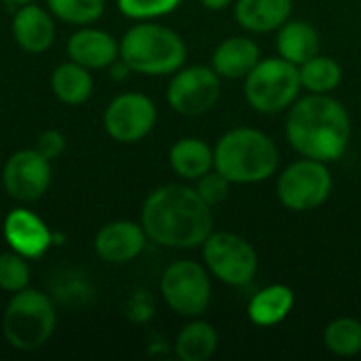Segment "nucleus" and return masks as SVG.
Wrapping results in <instances>:
<instances>
[{
    "mask_svg": "<svg viewBox=\"0 0 361 361\" xmlns=\"http://www.w3.org/2000/svg\"><path fill=\"white\" fill-rule=\"evenodd\" d=\"M11 34L21 51L40 55L55 42V17L49 8L34 2L17 6L11 21Z\"/></svg>",
    "mask_w": 361,
    "mask_h": 361,
    "instance_id": "nucleus-15",
    "label": "nucleus"
},
{
    "mask_svg": "<svg viewBox=\"0 0 361 361\" xmlns=\"http://www.w3.org/2000/svg\"><path fill=\"white\" fill-rule=\"evenodd\" d=\"M165 305L180 317H201L212 305V279L205 264L195 260L171 262L159 283Z\"/></svg>",
    "mask_w": 361,
    "mask_h": 361,
    "instance_id": "nucleus-7",
    "label": "nucleus"
},
{
    "mask_svg": "<svg viewBox=\"0 0 361 361\" xmlns=\"http://www.w3.org/2000/svg\"><path fill=\"white\" fill-rule=\"evenodd\" d=\"M182 0H116L118 11L133 21H150L173 13Z\"/></svg>",
    "mask_w": 361,
    "mask_h": 361,
    "instance_id": "nucleus-28",
    "label": "nucleus"
},
{
    "mask_svg": "<svg viewBox=\"0 0 361 361\" xmlns=\"http://www.w3.org/2000/svg\"><path fill=\"white\" fill-rule=\"evenodd\" d=\"M148 235L140 222L112 220L93 237V252L106 264H127L135 260L148 243Z\"/></svg>",
    "mask_w": 361,
    "mask_h": 361,
    "instance_id": "nucleus-14",
    "label": "nucleus"
},
{
    "mask_svg": "<svg viewBox=\"0 0 361 361\" xmlns=\"http://www.w3.org/2000/svg\"><path fill=\"white\" fill-rule=\"evenodd\" d=\"M294 292L283 283L267 286L256 292L247 305V317L258 328H273L281 324L294 309Z\"/></svg>",
    "mask_w": 361,
    "mask_h": 361,
    "instance_id": "nucleus-20",
    "label": "nucleus"
},
{
    "mask_svg": "<svg viewBox=\"0 0 361 361\" xmlns=\"http://www.w3.org/2000/svg\"><path fill=\"white\" fill-rule=\"evenodd\" d=\"M2 235L8 250L21 254L27 260L42 258L53 243V231L47 222L32 209L17 207L11 209L2 222Z\"/></svg>",
    "mask_w": 361,
    "mask_h": 361,
    "instance_id": "nucleus-13",
    "label": "nucleus"
},
{
    "mask_svg": "<svg viewBox=\"0 0 361 361\" xmlns=\"http://www.w3.org/2000/svg\"><path fill=\"white\" fill-rule=\"evenodd\" d=\"M154 102L137 91H127L110 99L104 110V129L118 144L142 142L157 125Z\"/></svg>",
    "mask_w": 361,
    "mask_h": 361,
    "instance_id": "nucleus-11",
    "label": "nucleus"
},
{
    "mask_svg": "<svg viewBox=\"0 0 361 361\" xmlns=\"http://www.w3.org/2000/svg\"><path fill=\"white\" fill-rule=\"evenodd\" d=\"M260 59L262 55L256 40H252L250 36H231L216 47L212 68L218 72L220 78L239 80L245 78Z\"/></svg>",
    "mask_w": 361,
    "mask_h": 361,
    "instance_id": "nucleus-17",
    "label": "nucleus"
},
{
    "mask_svg": "<svg viewBox=\"0 0 361 361\" xmlns=\"http://www.w3.org/2000/svg\"><path fill=\"white\" fill-rule=\"evenodd\" d=\"M47 8L59 21L80 27L95 23L104 15L106 0H47Z\"/></svg>",
    "mask_w": 361,
    "mask_h": 361,
    "instance_id": "nucleus-26",
    "label": "nucleus"
},
{
    "mask_svg": "<svg viewBox=\"0 0 361 361\" xmlns=\"http://www.w3.org/2000/svg\"><path fill=\"white\" fill-rule=\"evenodd\" d=\"M334 188L332 173L324 161L300 157L277 178V199L290 212H313L322 207Z\"/></svg>",
    "mask_w": 361,
    "mask_h": 361,
    "instance_id": "nucleus-9",
    "label": "nucleus"
},
{
    "mask_svg": "<svg viewBox=\"0 0 361 361\" xmlns=\"http://www.w3.org/2000/svg\"><path fill=\"white\" fill-rule=\"evenodd\" d=\"M207 11H224L226 6H231L235 0H199Z\"/></svg>",
    "mask_w": 361,
    "mask_h": 361,
    "instance_id": "nucleus-33",
    "label": "nucleus"
},
{
    "mask_svg": "<svg viewBox=\"0 0 361 361\" xmlns=\"http://www.w3.org/2000/svg\"><path fill=\"white\" fill-rule=\"evenodd\" d=\"M294 0H235L237 23L254 34L277 32L292 17Z\"/></svg>",
    "mask_w": 361,
    "mask_h": 361,
    "instance_id": "nucleus-18",
    "label": "nucleus"
},
{
    "mask_svg": "<svg viewBox=\"0 0 361 361\" xmlns=\"http://www.w3.org/2000/svg\"><path fill=\"white\" fill-rule=\"evenodd\" d=\"M286 137L300 157L332 163L349 148L351 116L330 93H309L288 108Z\"/></svg>",
    "mask_w": 361,
    "mask_h": 361,
    "instance_id": "nucleus-2",
    "label": "nucleus"
},
{
    "mask_svg": "<svg viewBox=\"0 0 361 361\" xmlns=\"http://www.w3.org/2000/svg\"><path fill=\"white\" fill-rule=\"evenodd\" d=\"M66 135L61 133V131H57V129H47V131H42L38 137H36V144H34V148L44 157V159H49L51 163L55 161V159H59L63 152H66Z\"/></svg>",
    "mask_w": 361,
    "mask_h": 361,
    "instance_id": "nucleus-30",
    "label": "nucleus"
},
{
    "mask_svg": "<svg viewBox=\"0 0 361 361\" xmlns=\"http://www.w3.org/2000/svg\"><path fill=\"white\" fill-rule=\"evenodd\" d=\"M324 345L338 357H355L361 353V322L355 317H338L324 330Z\"/></svg>",
    "mask_w": 361,
    "mask_h": 361,
    "instance_id": "nucleus-25",
    "label": "nucleus"
},
{
    "mask_svg": "<svg viewBox=\"0 0 361 361\" xmlns=\"http://www.w3.org/2000/svg\"><path fill=\"white\" fill-rule=\"evenodd\" d=\"M277 55L300 66L319 53V32L305 19H288L275 38Z\"/></svg>",
    "mask_w": 361,
    "mask_h": 361,
    "instance_id": "nucleus-19",
    "label": "nucleus"
},
{
    "mask_svg": "<svg viewBox=\"0 0 361 361\" xmlns=\"http://www.w3.org/2000/svg\"><path fill=\"white\" fill-rule=\"evenodd\" d=\"M298 66L283 57H264L243 78L247 104L260 114H277L288 110L300 95Z\"/></svg>",
    "mask_w": 361,
    "mask_h": 361,
    "instance_id": "nucleus-6",
    "label": "nucleus"
},
{
    "mask_svg": "<svg viewBox=\"0 0 361 361\" xmlns=\"http://www.w3.org/2000/svg\"><path fill=\"white\" fill-rule=\"evenodd\" d=\"M53 180L51 161L44 159L36 148H21L13 152L2 167L4 192L17 203L40 201Z\"/></svg>",
    "mask_w": 361,
    "mask_h": 361,
    "instance_id": "nucleus-12",
    "label": "nucleus"
},
{
    "mask_svg": "<svg viewBox=\"0 0 361 361\" xmlns=\"http://www.w3.org/2000/svg\"><path fill=\"white\" fill-rule=\"evenodd\" d=\"M148 239L169 250H195L214 233V214L197 188L165 184L154 188L140 214Z\"/></svg>",
    "mask_w": 361,
    "mask_h": 361,
    "instance_id": "nucleus-1",
    "label": "nucleus"
},
{
    "mask_svg": "<svg viewBox=\"0 0 361 361\" xmlns=\"http://www.w3.org/2000/svg\"><path fill=\"white\" fill-rule=\"evenodd\" d=\"M222 95V78L212 66H188L171 74L167 85V104L182 116H201L209 112Z\"/></svg>",
    "mask_w": 361,
    "mask_h": 361,
    "instance_id": "nucleus-10",
    "label": "nucleus"
},
{
    "mask_svg": "<svg viewBox=\"0 0 361 361\" xmlns=\"http://www.w3.org/2000/svg\"><path fill=\"white\" fill-rule=\"evenodd\" d=\"M279 148L256 127H235L214 146V169L231 184H258L275 176Z\"/></svg>",
    "mask_w": 361,
    "mask_h": 361,
    "instance_id": "nucleus-3",
    "label": "nucleus"
},
{
    "mask_svg": "<svg viewBox=\"0 0 361 361\" xmlns=\"http://www.w3.org/2000/svg\"><path fill=\"white\" fill-rule=\"evenodd\" d=\"M203 250V264L212 277L231 286L245 288L258 273V254L254 245L237 233H212Z\"/></svg>",
    "mask_w": 361,
    "mask_h": 361,
    "instance_id": "nucleus-8",
    "label": "nucleus"
},
{
    "mask_svg": "<svg viewBox=\"0 0 361 361\" xmlns=\"http://www.w3.org/2000/svg\"><path fill=\"white\" fill-rule=\"evenodd\" d=\"M93 74L89 68L68 59L51 74V91L66 106H80L93 95Z\"/></svg>",
    "mask_w": 361,
    "mask_h": 361,
    "instance_id": "nucleus-22",
    "label": "nucleus"
},
{
    "mask_svg": "<svg viewBox=\"0 0 361 361\" xmlns=\"http://www.w3.org/2000/svg\"><path fill=\"white\" fill-rule=\"evenodd\" d=\"M57 326V311L49 294L25 288L11 294L2 315V334L4 341L23 353L42 349Z\"/></svg>",
    "mask_w": 361,
    "mask_h": 361,
    "instance_id": "nucleus-5",
    "label": "nucleus"
},
{
    "mask_svg": "<svg viewBox=\"0 0 361 361\" xmlns=\"http://www.w3.org/2000/svg\"><path fill=\"white\" fill-rule=\"evenodd\" d=\"M154 313V305H152V298L146 294V292H137L131 296L129 300V307H127V317L135 324H144L152 317Z\"/></svg>",
    "mask_w": 361,
    "mask_h": 361,
    "instance_id": "nucleus-31",
    "label": "nucleus"
},
{
    "mask_svg": "<svg viewBox=\"0 0 361 361\" xmlns=\"http://www.w3.org/2000/svg\"><path fill=\"white\" fill-rule=\"evenodd\" d=\"M32 281V269L30 260L23 258L21 254L8 250L0 254V290L15 294L25 288H30Z\"/></svg>",
    "mask_w": 361,
    "mask_h": 361,
    "instance_id": "nucleus-27",
    "label": "nucleus"
},
{
    "mask_svg": "<svg viewBox=\"0 0 361 361\" xmlns=\"http://www.w3.org/2000/svg\"><path fill=\"white\" fill-rule=\"evenodd\" d=\"M0 2H4V4H8V6H23V4L34 2V0H0Z\"/></svg>",
    "mask_w": 361,
    "mask_h": 361,
    "instance_id": "nucleus-34",
    "label": "nucleus"
},
{
    "mask_svg": "<svg viewBox=\"0 0 361 361\" xmlns=\"http://www.w3.org/2000/svg\"><path fill=\"white\" fill-rule=\"evenodd\" d=\"M110 74H112V78H114V80H125V78L131 74V68H129L121 57H118V59L110 66Z\"/></svg>",
    "mask_w": 361,
    "mask_h": 361,
    "instance_id": "nucleus-32",
    "label": "nucleus"
},
{
    "mask_svg": "<svg viewBox=\"0 0 361 361\" xmlns=\"http://www.w3.org/2000/svg\"><path fill=\"white\" fill-rule=\"evenodd\" d=\"M195 188H197L199 197H201L207 205L216 207V205H220V203H224V201L228 199L231 182H228L220 171L212 169V171H207L205 176H201V178L197 180V186H195Z\"/></svg>",
    "mask_w": 361,
    "mask_h": 361,
    "instance_id": "nucleus-29",
    "label": "nucleus"
},
{
    "mask_svg": "<svg viewBox=\"0 0 361 361\" xmlns=\"http://www.w3.org/2000/svg\"><path fill=\"white\" fill-rule=\"evenodd\" d=\"M218 349V332L212 324L195 317L176 336L173 351L182 361H207Z\"/></svg>",
    "mask_w": 361,
    "mask_h": 361,
    "instance_id": "nucleus-23",
    "label": "nucleus"
},
{
    "mask_svg": "<svg viewBox=\"0 0 361 361\" xmlns=\"http://www.w3.org/2000/svg\"><path fill=\"white\" fill-rule=\"evenodd\" d=\"M169 165L182 180L197 182L201 176L214 169V148L195 135L180 137L169 148Z\"/></svg>",
    "mask_w": 361,
    "mask_h": 361,
    "instance_id": "nucleus-21",
    "label": "nucleus"
},
{
    "mask_svg": "<svg viewBox=\"0 0 361 361\" xmlns=\"http://www.w3.org/2000/svg\"><path fill=\"white\" fill-rule=\"evenodd\" d=\"M186 55L184 38L154 19L133 23L118 40V57L142 76H169L184 66Z\"/></svg>",
    "mask_w": 361,
    "mask_h": 361,
    "instance_id": "nucleus-4",
    "label": "nucleus"
},
{
    "mask_svg": "<svg viewBox=\"0 0 361 361\" xmlns=\"http://www.w3.org/2000/svg\"><path fill=\"white\" fill-rule=\"evenodd\" d=\"M68 57L89 70L110 68L118 59V40L93 25H80L66 42Z\"/></svg>",
    "mask_w": 361,
    "mask_h": 361,
    "instance_id": "nucleus-16",
    "label": "nucleus"
},
{
    "mask_svg": "<svg viewBox=\"0 0 361 361\" xmlns=\"http://www.w3.org/2000/svg\"><path fill=\"white\" fill-rule=\"evenodd\" d=\"M298 72H300V85L309 93L328 95L334 89H338L341 82H343L341 63L334 57H328V55H322V53H317L315 57L300 63Z\"/></svg>",
    "mask_w": 361,
    "mask_h": 361,
    "instance_id": "nucleus-24",
    "label": "nucleus"
}]
</instances>
